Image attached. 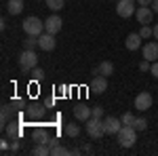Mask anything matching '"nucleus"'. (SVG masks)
<instances>
[{"mask_svg": "<svg viewBox=\"0 0 158 156\" xmlns=\"http://www.w3.org/2000/svg\"><path fill=\"white\" fill-rule=\"evenodd\" d=\"M68 154H72L68 148H63V145H55V148H51V156H68Z\"/></svg>", "mask_w": 158, "mask_h": 156, "instance_id": "nucleus-24", "label": "nucleus"}, {"mask_svg": "<svg viewBox=\"0 0 158 156\" xmlns=\"http://www.w3.org/2000/svg\"><path fill=\"white\" fill-rule=\"evenodd\" d=\"M95 74H101V76H112L114 74V63L112 61H101L97 68L93 70V76Z\"/></svg>", "mask_w": 158, "mask_h": 156, "instance_id": "nucleus-18", "label": "nucleus"}, {"mask_svg": "<svg viewBox=\"0 0 158 156\" xmlns=\"http://www.w3.org/2000/svg\"><path fill=\"white\" fill-rule=\"evenodd\" d=\"M137 2H139V6H152L154 0H137Z\"/></svg>", "mask_w": 158, "mask_h": 156, "instance_id": "nucleus-35", "label": "nucleus"}, {"mask_svg": "<svg viewBox=\"0 0 158 156\" xmlns=\"http://www.w3.org/2000/svg\"><path fill=\"white\" fill-rule=\"evenodd\" d=\"M30 74H32V80H36V82H40V80H42V74H44V72H42V70H40V68L36 65V68H34V70H32Z\"/></svg>", "mask_w": 158, "mask_h": 156, "instance_id": "nucleus-29", "label": "nucleus"}, {"mask_svg": "<svg viewBox=\"0 0 158 156\" xmlns=\"http://www.w3.org/2000/svg\"><path fill=\"white\" fill-rule=\"evenodd\" d=\"M11 120H13V103H6V106H2L0 122H2V127H6V124H9Z\"/></svg>", "mask_w": 158, "mask_h": 156, "instance_id": "nucleus-20", "label": "nucleus"}, {"mask_svg": "<svg viewBox=\"0 0 158 156\" xmlns=\"http://www.w3.org/2000/svg\"><path fill=\"white\" fill-rule=\"evenodd\" d=\"M152 11L158 13V0H154V2H152Z\"/></svg>", "mask_w": 158, "mask_h": 156, "instance_id": "nucleus-38", "label": "nucleus"}, {"mask_svg": "<svg viewBox=\"0 0 158 156\" xmlns=\"http://www.w3.org/2000/svg\"><path fill=\"white\" fill-rule=\"evenodd\" d=\"M135 118H137V116H133L131 112H124V114H122V116H120L122 124H135Z\"/></svg>", "mask_w": 158, "mask_h": 156, "instance_id": "nucleus-28", "label": "nucleus"}, {"mask_svg": "<svg viewBox=\"0 0 158 156\" xmlns=\"http://www.w3.org/2000/svg\"><path fill=\"white\" fill-rule=\"evenodd\" d=\"M36 47H38V36H30V34H25V38H23V48L34 51Z\"/></svg>", "mask_w": 158, "mask_h": 156, "instance_id": "nucleus-23", "label": "nucleus"}, {"mask_svg": "<svg viewBox=\"0 0 158 156\" xmlns=\"http://www.w3.org/2000/svg\"><path fill=\"white\" fill-rule=\"evenodd\" d=\"M23 114L30 120H40V118H44V114H47V106H40V103H30V106L23 110Z\"/></svg>", "mask_w": 158, "mask_h": 156, "instance_id": "nucleus-6", "label": "nucleus"}, {"mask_svg": "<svg viewBox=\"0 0 158 156\" xmlns=\"http://www.w3.org/2000/svg\"><path fill=\"white\" fill-rule=\"evenodd\" d=\"M141 34H129L127 36V40H124V47L129 48V51H137V48L141 47Z\"/></svg>", "mask_w": 158, "mask_h": 156, "instance_id": "nucleus-17", "label": "nucleus"}, {"mask_svg": "<svg viewBox=\"0 0 158 156\" xmlns=\"http://www.w3.org/2000/svg\"><path fill=\"white\" fill-rule=\"evenodd\" d=\"M74 118L80 120V122H86V120L91 118V108L86 103H76L74 106Z\"/></svg>", "mask_w": 158, "mask_h": 156, "instance_id": "nucleus-13", "label": "nucleus"}, {"mask_svg": "<svg viewBox=\"0 0 158 156\" xmlns=\"http://www.w3.org/2000/svg\"><path fill=\"white\" fill-rule=\"evenodd\" d=\"M137 131H146L148 129V120L143 118V116H139V118H135V124H133Z\"/></svg>", "mask_w": 158, "mask_h": 156, "instance_id": "nucleus-26", "label": "nucleus"}, {"mask_svg": "<svg viewBox=\"0 0 158 156\" xmlns=\"http://www.w3.org/2000/svg\"><path fill=\"white\" fill-rule=\"evenodd\" d=\"M154 38H156V40H158V23L154 25Z\"/></svg>", "mask_w": 158, "mask_h": 156, "instance_id": "nucleus-40", "label": "nucleus"}, {"mask_svg": "<svg viewBox=\"0 0 158 156\" xmlns=\"http://www.w3.org/2000/svg\"><path fill=\"white\" fill-rule=\"evenodd\" d=\"M116 139H118V144L122 148H131L137 141V129H135L133 124H122L120 131L116 133Z\"/></svg>", "mask_w": 158, "mask_h": 156, "instance_id": "nucleus-1", "label": "nucleus"}, {"mask_svg": "<svg viewBox=\"0 0 158 156\" xmlns=\"http://www.w3.org/2000/svg\"><path fill=\"white\" fill-rule=\"evenodd\" d=\"M150 68H152V65H150V61H148V59H143L141 63H139V70H141V72H148Z\"/></svg>", "mask_w": 158, "mask_h": 156, "instance_id": "nucleus-33", "label": "nucleus"}, {"mask_svg": "<svg viewBox=\"0 0 158 156\" xmlns=\"http://www.w3.org/2000/svg\"><path fill=\"white\" fill-rule=\"evenodd\" d=\"M63 131H65L68 137H78V135H80V124H76V122H68Z\"/></svg>", "mask_w": 158, "mask_h": 156, "instance_id": "nucleus-22", "label": "nucleus"}, {"mask_svg": "<svg viewBox=\"0 0 158 156\" xmlns=\"http://www.w3.org/2000/svg\"><path fill=\"white\" fill-rule=\"evenodd\" d=\"M11 103H13V108H17V110H25V108H23V106H25V103H23V99H19V97H15Z\"/></svg>", "mask_w": 158, "mask_h": 156, "instance_id": "nucleus-31", "label": "nucleus"}, {"mask_svg": "<svg viewBox=\"0 0 158 156\" xmlns=\"http://www.w3.org/2000/svg\"><path fill=\"white\" fill-rule=\"evenodd\" d=\"M152 101H154L152 95H150L148 91H141L139 95L135 97V108L139 110V112H148V110L152 108Z\"/></svg>", "mask_w": 158, "mask_h": 156, "instance_id": "nucleus-9", "label": "nucleus"}, {"mask_svg": "<svg viewBox=\"0 0 158 156\" xmlns=\"http://www.w3.org/2000/svg\"><path fill=\"white\" fill-rule=\"evenodd\" d=\"M36 65H38V55L34 51H30V48H23V53L19 55V68H21V72L30 76V72Z\"/></svg>", "mask_w": 158, "mask_h": 156, "instance_id": "nucleus-2", "label": "nucleus"}, {"mask_svg": "<svg viewBox=\"0 0 158 156\" xmlns=\"http://www.w3.org/2000/svg\"><path fill=\"white\" fill-rule=\"evenodd\" d=\"M47 6H49L51 11H61V9H63V6H65V2H63V0H47Z\"/></svg>", "mask_w": 158, "mask_h": 156, "instance_id": "nucleus-25", "label": "nucleus"}, {"mask_svg": "<svg viewBox=\"0 0 158 156\" xmlns=\"http://www.w3.org/2000/svg\"><path fill=\"white\" fill-rule=\"evenodd\" d=\"M116 2H120V0H116Z\"/></svg>", "mask_w": 158, "mask_h": 156, "instance_id": "nucleus-41", "label": "nucleus"}, {"mask_svg": "<svg viewBox=\"0 0 158 156\" xmlns=\"http://www.w3.org/2000/svg\"><path fill=\"white\" fill-rule=\"evenodd\" d=\"M135 2L137 0H120L118 4H116V13H118V17H122V19H127V17H131V15H135Z\"/></svg>", "mask_w": 158, "mask_h": 156, "instance_id": "nucleus-5", "label": "nucleus"}, {"mask_svg": "<svg viewBox=\"0 0 158 156\" xmlns=\"http://www.w3.org/2000/svg\"><path fill=\"white\" fill-rule=\"evenodd\" d=\"M89 89H91L93 93H97V95L106 93V91H108V76L95 74V76H93V80H91V84H89Z\"/></svg>", "mask_w": 158, "mask_h": 156, "instance_id": "nucleus-7", "label": "nucleus"}, {"mask_svg": "<svg viewBox=\"0 0 158 156\" xmlns=\"http://www.w3.org/2000/svg\"><path fill=\"white\" fill-rule=\"evenodd\" d=\"M143 59L158 61V42H148V44H143Z\"/></svg>", "mask_w": 158, "mask_h": 156, "instance_id": "nucleus-16", "label": "nucleus"}, {"mask_svg": "<svg viewBox=\"0 0 158 156\" xmlns=\"http://www.w3.org/2000/svg\"><path fill=\"white\" fill-rule=\"evenodd\" d=\"M15 152H19V139H13L11 141V154H15Z\"/></svg>", "mask_w": 158, "mask_h": 156, "instance_id": "nucleus-34", "label": "nucleus"}, {"mask_svg": "<svg viewBox=\"0 0 158 156\" xmlns=\"http://www.w3.org/2000/svg\"><path fill=\"white\" fill-rule=\"evenodd\" d=\"M23 11V0H9L6 2V13L9 15H19Z\"/></svg>", "mask_w": 158, "mask_h": 156, "instance_id": "nucleus-19", "label": "nucleus"}, {"mask_svg": "<svg viewBox=\"0 0 158 156\" xmlns=\"http://www.w3.org/2000/svg\"><path fill=\"white\" fill-rule=\"evenodd\" d=\"M135 17H137V21H139L141 25H148V23H152L154 11H152L150 6H139V9L135 11Z\"/></svg>", "mask_w": 158, "mask_h": 156, "instance_id": "nucleus-12", "label": "nucleus"}, {"mask_svg": "<svg viewBox=\"0 0 158 156\" xmlns=\"http://www.w3.org/2000/svg\"><path fill=\"white\" fill-rule=\"evenodd\" d=\"M139 34H141V38L146 40V38L154 36V27H150V25H141V30H139Z\"/></svg>", "mask_w": 158, "mask_h": 156, "instance_id": "nucleus-27", "label": "nucleus"}, {"mask_svg": "<svg viewBox=\"0 0 158 156\" xmlns=\"http://www.w3.org/2000/svg\"><path fill=\"white\" fill-rule=\"evenodd\" d=\"M47 145H49V148H55V145H57V137H51Z\"/></svg>", "mask_w": 158, "mask_h": 156, "instance_id": "nucleus-36", "label": "nucleus"}, {"mask_svg": "<svg viewBox=\"0 0 158 156\" xmlns=\"http://www.w3.org/2000/svg\"><path fill=\"white\" fill-rule=\"evenodd\" d=\"M91 116H93V118H101V120H103V108H101V106L91 108Z\"/></svg>", "mask_w": 158, "mask_h": 156, "instance_id": "nucleus-30", "label": "nucleus"}, {"mask_svg": "<svg viewBox=\"0 0 158 156\" xmlns=\"http://www.w3.org/2000/svg\"><path fill=\"white\" fill-rule=\"evenodd\" d=\"M53 103H55L53 99H47V101H44V106H47V108H53Z\"/></svg>", "mask_w": 158, "mask_h": 156, "instance_id": "nucleus-39", "label": "nucleus"}, {"mask_svg": "<svg viewBox=\"0 0 158 156\" xmlns=\"http://www.w3.org/2000/svg\"><path fill=\"white\" fill-rule=\"evenodd\" d=\"M82 152H86V154H93V148H91V145H85V148H82Z\"/></svg>", "mask_w": 158, "mask_h": 156, "instance_id": "nucleus-37", "label": "nucleus"}, {"mask_svg": "<svg viewBox=\"0 0 158 156\" xmlns=\"http://www.w3.org/2000/svg\"><path fill=\"white\" fill-rule=\"evenodd\" d=\"M150 74H152L154 78H158V61H152V68H150Z\"/></svg>", "mask_w": 158, "mask_h": 156, "instance_id": "nucleus-32", "label": "nucleus"}, {"mask_svg": "<svg viewBox=\"0 0 158 156\" xmlns=\"http://www.w3.org/2000/svg\"><path fill=\"white\" fill-rule=\"evenodd\" d=\"M38 47L42 48V51H53V48L57 47V40H55V36L53 34H49V32H42L40 36H38Z\"/></svg>", "mask_w": 158, "mask_h": 156, "instance_id": "nucleus-11", "label": "nucleus"}, {"mask_svg": "<svg viewBox=\"0 0 158 156\" xmlns=\"http://www.w3.org/2000/svg\"><path fill=\"white\" fill-rule=\"evenodd\" d=\"M61 27H63V19H61L59 15H51L49 19L44 21V32H49V34H57V32H61Z\"/></svg>", "mask_w": 158, "mask_h": 156, "instance_id": "nucleus-10", "label": "nucleus"}, {"mask_svg": "<svg viewBox=\"0 0 158 156\" xmlns=\"http://www.w3.org/2000/svg\"><path fill=\"white\" fill-rule=\"evenodd\" d=\"M4 133H6V137H9V139H21V135H23L21 124H19V122H15V120H11V122L4 127Z\"/></svg>", "mask_w": 158, "mask_h": 156, "instance_id": "nucleus-14", "label": "nucleus"}, {"mask_svg": "<svg viewBox=\"0 0 158 156\" xmlns=\"http://www.w3.org/2000/svg\"><path fill=\"white\" fill-rule=\"evenodd\" d=\"M85 129H86V133H89V137L91 139H99L101 135H106V131H103V120L101 118H91L85 122Z\"/></svg>", "mask_w": 158, "mask_h": 156, "instance_id": "nucleus-4", "label": "nucleus"}, {"mask_svg": "<svg viewBox=\"0 0 158 156\" xmlns=\"http://www.w3.org/2000/svg\"><path fill=\"white\" fill-rule=\"evenodd\" d=\"M32 139H34L36 144H49V139H51L49 129H47V127H36V129L32 131Z\"/></svg>", "mask_w": 158, "mask_h": 156, "instance_id": "nucleus-15", "label": "nucleus"}, {"mask_svg": "<svg viewBox=\"0 0 158 156\" xmlns=\"http://www.w3.org/2000/svg\"><path fill=\"white\" fill-rule=\"evenodd\" d=\"M122 127V120L116 116H103V131L106 135H116Z\"/></svg>", "mask_w": 158, "mask_h": 156, "instance_id": "nucleus-8", "label": "nucleus"}, {"mask_svg": "<svg viewBox=\"0 0 158 156\" xmlns=\"http://www.w3.org/2000/svg\"><path fill=\"white\" fill-rule=\"evenodd\" d=\"M21 25H23V32L30 36H40L44 32V21H40L38 17H27V19H23Z\"/></svg>", "mask_w": 158, "mask_h": 156, "instance_id": "nucleus-3", "label": "nucleus"}, {"mask_svg": "<svg viewBox=\"0 0 158 156\" xmlns=\"http://www.w3.org/2000/svg\"><path fill=\"white\" fill-rule=\"evenodd\" d=\"M30 154H32V156H49L51 154V148L47 144H36L32 150H30Z\"/></svg>", "mask_w": 158, "mask_h": 156, "instance_id": "nucleus-21", "label": "nucleus"}]
</instances>
